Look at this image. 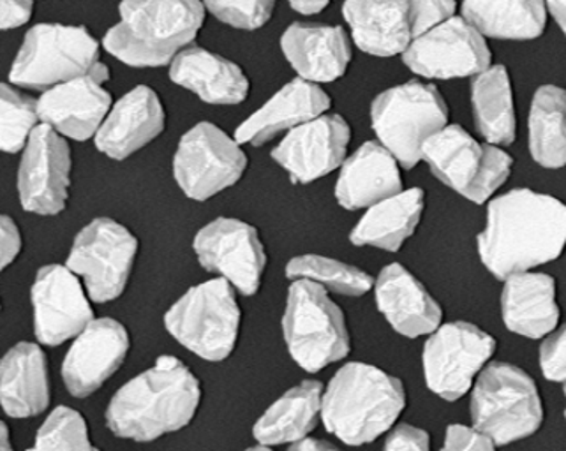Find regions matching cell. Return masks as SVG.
<instances>
[{"mask_svg": "<svg viewBox=\"0 0 566 451\" xmlns=\"http://www.w3.org/2000/svg\"><path fill=\"white\" fill-rule=\"evenodd\" d=\"M331 108V97L316 83L296 78L275 92L262 108L254 112L235 130L240 145H265L281 133H290Z\"/></svg>", "mask_w": 566, "mask_h": 451, "instance_id": "cell-22", "label": "cell"}, {"mask_svg": "<svg viewBox=\"0 0 566 451\" xmlns=\"http://www.w3.org/2000/svg\"><path fill=\"white\" fill-rule=\"evenodd\" d=\"M245 451H272L271 447H263V444H258V447L248 448Z\"/></svg>", "mask_w": 566, "mask_h": 451, "instance_id": "cell-49", "label": "cell"}, {"mask_svg": "<svg viewBox=\"0 0 566 451\" xmlns=\"http://www.w3.org/2000/svg\"><path fill=\"white\" fill-rule=\"evenodd\" d=\"M200 402L197 376L179 358L165 355L114 395L106 426L117 438L150 443L188 427Z\"/></svg>", "mask_w": 566, "mask_h": 451, "instance_id": "cell-2", "label": "cell"}, {"mask_svg": "<svg viewBox=\"0 0 566 451\" xmlns=\"http://www.w3.org/2000/svg\"><path fill=\"white\" fill-rule=\"evenodd\" d=\"M494 349L496 340L475 325L459 322L440 326L423 346L427 387L441 399H461Z\"/></svg>", "mask_w": 566, "mask_h": 451, "instance_id": "cell-13", "label": "cell"}, {"mask_svg": "<svg viewBox=\"0 0 566 451\" xmlns=\"http://www.w3.org/2000/svg\"><path fill=\"white\" fill-rule=\"evenodd\" d=\"M248 168V156L235 138L201 122L180 138L174 157L175 180L184 195L207 201L235 186Z\"/></svg>", "mask_w": 566, "mask_h": 451, "instance_id": "cell-12", "label": "cell"}, {"mask_svg": "<svg viewBox=\"0 0 566 451\" xmlns=\"http://www.w3.org/2000/svg\"><path fill=\"white\" fill-rule=\"evenodd\" d=\"M132 338L123 323L112 317L94 319L74 338L62 364V378L76 399L96 394L126 360Z\"/></svg>", "mask_w": 566, "mask_h": 451, "instance_id": "cell-19", "label": "cell"}, {"mask_svg": "<svg viewBox=\"0 0 566 451\" xmlns=\"http://www.w3.org/2000/svg\"><path fill=\"white\" fill-rule=\"evenodd\" d=\"M287 352L305 373H319L349 353L345 314L327 290L311 281H293L283 316Z\"/></svg>", "mask_w": 566, "mask_h": 451, "instance_id": "cell-7", "label": "cell"}, {"mask_svg": "<svg viewBox=\"0 0 566 451\" xmlns=\"http://www.w3.org/2000/svg\"><path fill=\"white\" fill-rule=\"evenodd\" d=\"M323 385L304 381L275 400L254 423L253 436L263 447L301 443L322 420Z\"/></svg>", "mask_w": 566, "mask_h": 451, "instance_id": "cell-30", "label": "cell"}, {"mask_svg": "<svg viewBox=\"0 0 566 451\" xmlns=\"http://www.w3.org/2000/svg\"><path fill=\"white\" fill-rule=\"evenodd\" d=\"M0 233H2V270H4L17 260L18 254L22 251V233H20L17 222L9 216H2Z\"/></svg>", "mask_w": 566, "mask_h": 451, "instance_id": "cell-44", "label": "cell"}, {"mask_svg": "<svg viewBox=\"0 0 566 451\" xmlns=\"http://www.w3.org/2000/svg\"><path fill=\"white\" fill-rule=\"evenodd\" d=\"M281 50L298 78L331 83L345 76L352 44L343 27L293 23L281 38Z\"/></svg>", "mask_w": 566, "mask_h": 451, "instance_id": "cell-23", "label": "cell"}, {"mask_svg": "<svg viewBox=\"0 0 566 451\" xmlns=\"http://www.w3.org/2000/svg\"><path fill=\"white\" fill-rule=\"evenodd\" d=\"M2 138L0 147L2 153L18 154L25 150L32 133L41 126L40 112H38V99H32L23 92L18 91L14 85L2 83Z\"/></svg>", "mask_w": 566, "mask_h": 451, "instance_id": "cell-36", "label": "cell"}, {"mask_svg": "<svg viewBox=\"0 0 566 451\" xmlns=\"http://www.w3.org/2000/svg\"><path fill=\"white\" fill-rule=\"evenodd\" d=\"M422 189H410L379 201L352 231L355 245H370L385 251H399L417 230L423 212Z\"/></svg>", "mask_w": 566, "mask_h": 451, "instance_id": "cell-31", "label": "cell"}, {"mask_svg": "<svg viewBox=\"0 0 566 451\" xmlns=\"http://www.w3.org/2000/svg\"><path fill=\"white\" fill-rule=\"evenodd\" d=\"M376 304L397 334L420 337L441 325L440 305L402 265H388L376 281Z\"/></svg>", "mask_w": 566, "mask_h": 451, "instance_id": "cell-25", "label": "cell"}, {"mask_svg": "<svg viewBox=\"0 0 566 451\" xmlns=\"http://www.w3.org/2000/svg\"><path fill=\"white\" fill-rule=\"evenodd\" d=\"M348 122L340 115H322L290 130L272 153L295 183H311L345 165L348 150Z\"/></svg>", "mask_w": 566, "mask_h": 451, "instance_id": "cell-18", "label": "cell"}, {"mask_svg": "<svg viewBox=\"0 0 566 451\" xmlns=\"http://www.w3.org/2000/svg\"><path fill=\"white\" fill-rule=\"evenodd\" d=\"M112 106L109 92L94 76L62 83L38 99L41 124L76 141L96 138Z\"/></svg>", "mask_w": 566, "mask_h": 451, "instance_id": "cell-20", "label": "cell"}, {"mask_svg": "<svg viewBox=\"0 0 566 451\" xmlns=\"http://www.w3.org/2000/svg\"><path fill=\"white\" fill-rule=\"evenodd\" d=\"M422 161L444 186L482 204L506 182L512 157L497 145H482L461 126H447L423 147Z\"/></svg>", "mask_w": 566, "mask_h": 451, "instance_id": "cell-10", "label": "cell"}, {"mask_svg": "<svg viewBox=\"0 0 566 451\" xmlns=\"http://www.w3.org/2000/svg\"><path fill=\"white\" fill-rule=\"evenodd\" d=\"M530 148L544 168L566 166V91L545 85L536 91L530 113Z\"/></svg>", "mask_w": 566, "mask_h": 451, "instance_id": "cell-34", "label": "cell"}, {"mask_svg": "<svg viewBox=\"0 0 566 451\" xmlns=\"http://www.w3.org/2000/svg\"><path fill=\"white\" fill-rule=\"evenodd\" d=\"M565 397H566V385H565ZM565 415H566V411H565Z\"/></svg>", "mask_w": 566, "mask_h": 451, "instance_id": "cell-50", "label": "cell"}, {"mask_svg": "<svg viewBox=\"0 0 566 451\" xmlns=\"http://www.w3.org/2000/svg\"><path fill=\"white\" fill-rule=\"evenodd\" d=\"M286 277L292 281H311L323 290L346 296L366 295L373 287V279L364 270L318 254L293 258L287 263Z\"/></svg>", "mask_w": 566, "mask_h": 451, "instance_id": "cell-35", "label": "cell"}, {"mask_svg": "<svg viewBox=\"0 0 566 451\" xmlns=\"http://www.w3.org/2000/svg\"><path fill=\"white\" fill-rule=\"evenodd\" d=\"M545 6L566 34V0H545Z\"/></svg>", "mask_w": 566, "mask_h": 451, "instance_id": "cell-47", "label": "cell"}, {"mask_svg": "<svg viewBox=\"0 0 566 451\" xmlns=\"http://www.w3.org/2000/svg\"><path fill=\"white\" fill-rule=\"evenodd\" d=\"M71 187V148L64 136L41 124L32 133L18 168V196L25 212L57 216Z\"/></svg>", "mask_w": 566, "mask_h": 451, "instance_id": "cell-15", "label": "cell"}, {"mask_svg": "<svg viewBox=\"0 0 566 451\" xmlns=\"http://www.w3.org/2000/svg\"><path fill=\"white\" fill-rule=\"evenodd\" d=\"M501 311L509 331L530 338L551 334L559 322L556 282L545 274L510 275L501 295Z\"/></svg>", "mask_w": 566, "mask_h": 451, "instance_id": "cell-29", "label": "cell"}, {"mask_svg": "<svg viewBox=\"0 0 566 451\" xmlns=\"http://www.w3.org/2000/svg\"><path fill=\"white\" fill-rule=\"evenodd\" d=\"M449 108L434 85L410 82L381 92L370 108L379 144L406 169L422 161L427 141L447 127Z\"/></svg>", "mask_w": 566, "mask_h": 451, "instance_id": "cell-9", "label": "cell"}, {"mask_svg": "<svg viewBox=\"0 0 566 451\" xmlns=\"http://www.w3.org/2000/svg\"><path fill=\"white\" fill-rule=\"evenodd\" d=\"M96 451H101V450H96Z\"/></svg>", "mask_w": 566, "mask_h": 451, "instance_id": "cell-51", "label": "cell"}, {"mask_svg": "<svg viewBox=\"0 0 566 451\" xmlns=\"http://www.w3.org/2000/svg\"><path fill=\"white\" fill-rule=\"evenodd\" d=\"M471 420L497 447L535 434L544 409L532 376L515 365H488L471 395Z\"/></svg>", "mask_w": 566, "mask_h": 451, "instance_id": "cell-8", "label": "cell"}, {"mask_svg": "<svg viewBox=\"0 0 566 451\" xmlns=\"http://www.w3.org/2000/svg\"><path fill=\"white\" fill-rule=\"evenodd\" d=\"M402 382L375 365L354 361L337 370L323 394L322 420L349 447L373 443L405 411Z\"/></svg>", "mask_w": 566, "mask_h": 451, "instance_id": "cell-4", "label": "cell"}, {"mask_svg": "<svg viewBox=\"0 0 566 451\" xmlns=\"http://www.w3.org/2000/svg\"><path fill=\"white\" fill-rule=\"evenodd\" d=\"M402 61L423 78L476 76L491 67V52L475 27L455 18L411 41Z\"/></svg>", "mask_w": 566, "mask_h": 451, "instance_id": "cell-16", "label": "cell"}, {"mask_svg": "<svg viewBox=\"0 0 566 451\" xmlns=\"http://www.w3.org/2000/svg\"><path fill=\"white\" fill-rule=\"evenodd\" d=\"M170 78L209 105H239L249 94L248 76L235 62L192 44L171 62Z\"/></svg>", "mask_w": 566, "mask_h": 451, "instance_id": "cell-27", "label": "cell"}, {"mask_svg": "<svg viewBox=\"0 0 566 451\" xmlns=\"http://www.w3.org/2000/svg\"><path fill=\"white\" fill-rule=\"evenodd\" d=\"M471 105L476 129L489 144L510 145L515 139V109L509 73L503 65H491L471 83Z\"/></svg>", "mask_w": 566, "mask_h": 451, "instance_id": "cell-33", "label": "cell"}, {"mask_svg": "<svg viewBox=\"0 0 566 451\" xmlns=\"http://www.w3.org/2000/svg\"><path fill=\"white\" fill-rule=\"evenodd\" d=\"M287 451H339L337 448L332 447V444L325 443V441H319V439H304L301 443H295L290 447Z\"/></svg>", "mask_w": 566, "mask_h": 451, "instance_id": "cell-46", "label": "cell"}, {"mask_svg": "<svg viewBox=\"0 0 566 451\" xmlns=\"http://www.w3.org/2000/svg\"><path fill=\"white\" fill-rule=\"evenodd\" d=\"M541 365L545 378L566 382V325L545 338L541 347Z\"/></svg>", "mask_w": 566, "mask_h": 451, "instance_id": "cell-40", "label": "cell"}, {"mask_svg": "<svg viewBox=\"0 0 566 451\" xmlns=\"http://www.w3.org/2000/svg\"><path fill=\"white\" fill-rule=\"evenodd\" d=\"M207 11L240 31H258L274 14L275 0H201Z\"/></svg>", "mask_w": 566, "mask_h": 451, "instance_id": "cell-38", "label": "cell"}, {"mask_svg": "<svg viewBox=\"0 0 566 451\" xmlns=\"http://www.w3.org/2000/svg\"><path fill=\"white\" fill-rule=\"evenodd\" d=\"M0 402L11 418H34L50 403L49 361L34 343H20L2 358Z\"/></svg>", "mask_w": 566, "mask_h": 451, "instance_id": "cell-28", "label": "cell"}, {"mask_svg": "<svg viewBox=\"0 0 566 451\" xmlns=\"http://www.w3.org/2000/svg\"><path fill=\"white\" fill-rule=\"evenodd\" d=\"M496 443L482 434L475 427L452 426L447 430L444 447L441 451H494Z\"/></svg>", "mask_w": 566, "mask_h": 451, "instance_id": "cell-41", "label": "cell"}, {"mask_svg": "<svg viewBox=\"0 0 566 451\" xmlns=\"http://www.w3.org/2000/svg\"><path fill=\"white\" fill-rule=\"evenodd\" d=\"M402 192L399 161L379 141H367L340 166L336 198L346 210L370 209Z\"/></svg>", "mask_w": 566, "mask_h": 451, "instance_id": "cell-24", "label": "cell"}, {"mask_svg": "<svg viewBox=\"0 0 566 451\" xmlns=\"http://www.w3.org/2000/svg\"><path fill=\"white\" fill-rule=\"evenodd\" d=\"M462 18L496 40H535L547 20L545 0H464Z\"/></svg>", "mask_w": 566, "mask_h": 451, "instance_id": "cell-32", "label": "cell"}, {"mask_svg": "<svg viewBox=\"0 0 566 451\" xmlns=\"http://www.w3.org/2000/svg\"><path fill=\"white\" fill-rule=\"evenodd\" d=\"M165 130V108L150 87H135L112 106L96 135L99 153L124 161Z\"/></svg>", "mask_w": 566, "mask_h": 451, "instance_id": "cell-21", "label": "cell"}, {"mask_svg": "<svg viewBox=\"0 0 566 451\" xmlns=\"http://www.w3.org/2000/svg\"><path fill=\"white\" fill-rule=\"evenodd\" d=\"M120 20L106 32V52L132 67L171 64L206 22L201 0H123Z\"/></svg>", "mask_w": 566, "mask_h": 451, "instance_id": "cell-3", "label": "cell"}, {"mask_svg": "<svg viewBox=\"0 0 566 451\" xmlns=\"http://www.w3.org/2000/svg\"><path fill=\"white\" fill-rule=\"evenodd\" d=\"M136 252L138 240L126 226L97 218L76 234L66 266L82 279L91 300L108 304L126 291Z\"/></svg>", "mask_w": 566, "mask_h": 451, "instance_id": "cell-11", "label": "cell"}, {"mask_svg": "<svg viewBox=\"0 0 566 451\" xmlns=\"http://www.w3.org/2000/svg\"><path fill=\"white\" fill-rule=\"evenodd\" d=\"M192 248L207 272L230 282L242 295L260 291L266 254L253 226L239 219H216L198 231Z\"/></svg>", "mask_w": 566, "mask_h": 451, "instance_id": "cell-14", "label": "cell"}, {"mask_svg": "<svg viewBox=\"0 0 566 451\" xmlns=\"http://www.w3.org/2000/svg\"><path fill=\"white\" fill-rule=\"evenodd\" d=\"M235 291L221 277L191 287L166 313V331L203 360H227L235 349L242 322Z\"/></svg>", "mask_w": 566, "mask_h": 451, "instance_id": "cell-6", "label": "cell"}, {"mask_svg": "<svg viewBox=\"0 0 566 451\" xmlns=\"http://www.w3.org/2000/svg\"><path fill=\"white\" fill-rule=\"evenodd\" d=\"M565 245L566 204L532 189H514L491 201L479 237L480 260L503 281L556 260Z\"/></svg>", "mask_w": 566, "mask_h": 451, "instance_id": "cell-1", "label": "cell"}, {"mask_svg": "<svg viewBox=\"0 0 566 451\" xmlns=\"http://www.w3.org/2000/svg\"><path fill=\"white\" fill-rule=\"evenodd\" d=\"M343 14L355 44L369 55L405 53L413 41L408 0H346Z\"/></svg>", "mask_w": 566, "mask_h": 451, "instance_id": "cell-26", "label": "cell"}, {"mask_svg": "<svg viewBox=\"0 0 566 451\" xmlns=\"http://www.w3.org/2000/svg\"><path fill=\"white\" fill-rule=\"evenodd\" d=\"M87 295L78 275L67 266L40 269L31 290L35 338L55 347L78 337L96 319Z\"/></svg>", "mask_w": 566, "mask_h": 451, "instance_id": "cell-17", "label": "cell"}, {"mask_svg": "<svg viewBox=\"0 0 566 451\" xmlns=\"http://www.w3.org/2000/svg\"><path fill=\"white\" fill-rule=\"evenodd\" d=\"M92 447L87 423L74 409L61 406L53 409L35 436V443L27 451H96Z\"/></svg>", "mask_w": 566, "mask_h": 451, "instance_id": "cell-37", "label": "cell"}, {"mask_svg": "<svg viewBox=\"0 0 566 451\" xmlns=\"http://www.w3.org/2000/svg\"><path fill=\"white\" fill-rule=\"evenodd\" d=\"M287 2L295 9L296 13L311 17V14L322 13L331 0H287Z\"/></svg>", "mask_w": 566, "mask_h": 451, "instance_id": "cell-45", "label": "cell"}, {"mask_svg": "<svg viewBox=\"0 0 566 451\" xmlns=\"http://www.w3.org/2000/svg\"><path fill=\"white\" fill-rule=\"evenodd\" d=\"M408 4L413 40L449 22L455 13V0H408Z\"/></svg>", "mask_w": 566, "mask_h": 451, "instance_id": "cell-39", "label": "cell"}, {"mask_svg": "<svg viewBox=\"0 0 566 451\" xmlns=\"http://www.w3.org/2000/svg\"><path fill=\"white\" fill-rule=\"evenodd\" d=\"M35 0H0V27L13 31L25 25L34 13Z\"/></svg>", "mask_w": 566, "mask_h": 451, "instance_id": "cell-43", "label": "cell"}, {"mask_svg": "<svg viewBox=\"0 0 566 451\" xmlns=\"http://www.w3.org/2000/svg\"><path fill=\"white\" fill-rule=\"evenodd\" d=\"M0 451H14L13 447H11L8 427L4 423H2V429H0Z\"/></svg>", "mask_w": 566, "mask_h": 451, "instance_id": "cell-48", "label": "cell"}, {"mask_svg": "<svg viewBox=\"0 0 566 451\" xmlns=\"http://www.w3.org/2000/svg\"><path fill=\"white\" fill-rule=\"evenodd\" d=\"M99 56V43L85 27L41 23L27 32L9 80L14 87L44 92L83 76L105 83L109 70Z\"/></svg>", "mask_w": 566, "mask_h": 451, "instance_id": "cell-5", "label": "cell"}, {"mask_svg": "<svg viewBox=\"0 0 566 451\" xmlns=\"http://www.w3.org/2000/svg\"><path fill=\"white\" fill-rule=\"evenodd\" d=\"M384 451H429V434L411 426H399L388 436Z\"/></svg>", "mask_w": 566, "mask_h": 451, "instance_id": "cell-42", "label": "cell"}]
</instances>
